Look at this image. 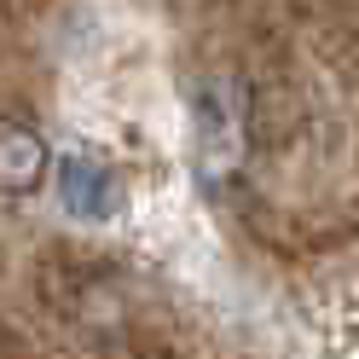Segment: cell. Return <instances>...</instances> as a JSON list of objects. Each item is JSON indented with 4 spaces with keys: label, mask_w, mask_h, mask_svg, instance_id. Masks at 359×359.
<instances>
[{
    "label": "cell",
    "mask_w": 359,
    "mask_h": 359,
    "mask_svg": "<svg viewBox=\"0 0 359 359\" xmlns=\"http://www.w3.org/2000/svg\"><path fill=\"white\" fill-rule=\"evenodd\" d=\"M250 145V122H243V87L232 81H209L197 93V156H203L209 180H226L243 163Z\"/></svg>",
    "instance_id": "6da1fadb"
},
{
    "label": "cell",
    "mask_w": 359,
    "mask_h": 359,
    "mask_svg": "<svg viewBox=\"0 0 359 359\" xmlns=\"http://www.w3.org/2000/svg\"><path fill=\"white\" fill-rule=\"evenodd\" d=\"M58 197L76 215L104 220V215H116V203H122V180L110 174L104 163H93V156H58Z\"/></svg>",
    "instance_id": "7a4b0ae2"
},
{
    "label": "cell",
    "mask_w": 359,
    "mask_h": 359,
    "mask_svg": "<svg viewBox=\"0 0 359 359\" xmlns=\"http://www.w3.org/2000/svg\"><path fill=\"white\" fill-rule=\"evenodd\" d=\"M47 163L53 156L29 122H0V191H12V197L35 191L47 180Z\"/></svg>",
    "instance_id": "3957f363"
}]
</instances>
